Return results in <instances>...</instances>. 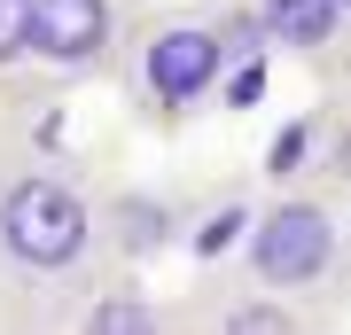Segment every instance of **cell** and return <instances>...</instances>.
<instances>
[{"mask_svg":"<svg viewBox=\"0 0 351 335\" xmlns=\"http://www.w3.org/2000/svg\"><path fill=\"white\" fill-rule=\"evenodd\" d=\"M110 265L101 187L71 156L39 149L24 125H0V320L71 327L78 297Z\"/></svg>","mask_w":351,"mask_h":335,"instance_id":"cell-1","label":"cell"},{"mask_svg":"<svg viewBox=\"0 0 351 335\" xmlns=\"http://www.w3.org/2000/svg\"><path fill=\"white\" fill-rule=\"evenodd\" d=\"M258 55H265V39H258L242 0H219V8L211 0H164V8L133 16V39L117 55L110 86H117V101H125V117L141 133L172 140L211 101H226V78Z\"/></svg>","mask_w":351,"mask_h":335,"instance_id":"cell-2","label":"cell"},{"mask_svg":"<svg viewBox=\"0 0 351 335\" xmlns=\"http://www.w3.org/2000/svg\"><path fill=\"white\" fill-rule=\"evenodd\" d=\"M226 273H242L258 288H281V297L313 304L320 320H336L351 304V211H343V195L320 187V179L265 187Z\"/></svg>","mask_w":351,"mask_h":335,"instance_id":"cell-3","label":"cell"},{"mask_svg":"<svg viewBox=\"0 0 351 335\" xmlns=\"http://www.w3.org/2000/svg\"><path fill=\"white\" fill-rule=\"evenodd\" d=\"M141 0H39L32 8V78L47 86H86V78H110L117 55L133 39Z\"/></svg>","mask_w":351,"mask_h":335,"instance_id":"cell-4","label":"cell"},{"mask_svg":"<svg viewBox=\"0 0 351 335\" xmlns=\"http://www.w3.org/2000/svg\"><path fill=\"white\" fill-rule=\"evenodd\" d=\"M265 55H289L320 78H351V0H242Z\"/></svg>","mask_w":351,"mask_h":335,"instance_id":"cell-5","label":"cell"},{"mask_svg":"<svg viewBox=\"0 0 351 335\" xmlns=\"http://www.w3.org/2000/svg\"><path fill=\"white\" fill-rule=\"evenodd\" d=\"M101 226H110V258L117 265H141L149 273L156 258H172L180 242L195 234V219H188V195H172V187H101Z\"/></svg>","mask_w":351,"mask_h":335,"instance_id":"cell-6","label":"cell"},{"mask_svg":"<svg viewBox=\"0 0 351 335\" xmlns=\"http://www.w3.org/2000/svg\"><path fill=\"white\" fill-rule=\"evenodd\" d=\"M78 335H156V327H180V304H164L149 281H141V265H110L86 297L71 312Z\"/></svg>","mask_w":351,"mask_h":335,"instance_id":"cell-7","label":"cell"},{"mask_svg":"<svg viewBox=\"0 0 351 335\" xmlns=\"http://www.w3.org/2000/svg\"><path fill=\"white\" fill-rule=\"evenodd\" d=\"M313 179L351 195V86L320 110V156H313Z\"/></svg>","mask_w":351,"mask_h":335,"instance_id":"cell-8","label":"cell"},{"mask_svg":"<svg viewBox=\"0 0 351 335\" xmlns=\"http://www.w3.org/2000/svg\"><path fill=\"white\" fill-rule=\"evenodd\" d=\"M32 8L39 0H0V78H16L32 62Z\"/></svg>","mask_w":351,"mask_h":335,"instance_id":"cell-9","label":"cell"}]
</instances>
